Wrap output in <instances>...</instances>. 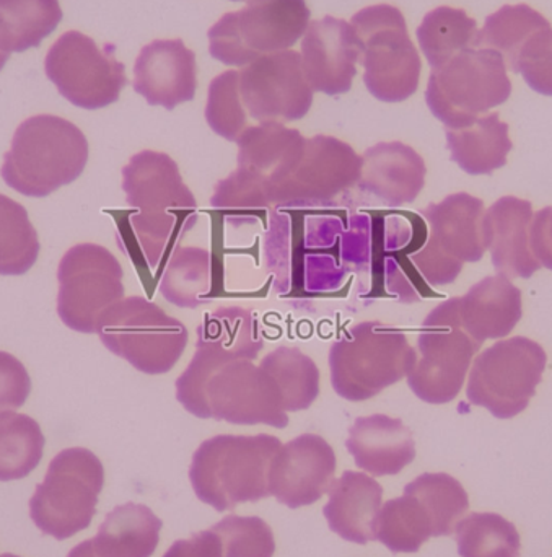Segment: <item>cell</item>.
I'll use <instances>...</instances> for the list:
<instances>
[{
  "label": "cell",
  "mask_w": 552,
  "mask_h": 557,
  "mask_svg": "<svg viewBox=\"0 0 552 557\" xmlns=\"http://www.w3.org/2000/svg\"><path fill=\"white\" fill-rule=\"evenodd\" d=\"M530 248L541 268L552 271V208H544L534 215L530 224Z\"/></svg>",
  "instance_id": "47"
},
{
  "label": "cell",
  "mask_w": 552,
  "mask_h": 557,
  "mask_svg": "<svg viewBox=\"0 0 552 557\" xmlns=\"http://www.w3.org/2000/svg\"><path fill=\"white\" fill-rule=\"evenodd\" d=\"M305 0H251L225 13L209 29V52L227 65L251 64L263 55L293 48L310 25Z\"/></svg>",
  "instance_id": "9"
},
{
  "label": "cell",
  "mask_w": 552,
  "mask_h": 557,
  "mask_svg": "<svg viewBox=\"0 0 552 557\" xmlns=\"http://www.w3.org/2000/svg\"><path fill=\"white\" fill-rule=\"evenodd\" d=\"M300 131L283 123H261L247 127L237 139L238 169L266 180L271 191L289 178L305 149Z\"/></svg>",
  "instance_id": "28"
},
{
  "label": "cell",
  "mask_w": 552,
  "mask_h": 557,
  "mask_svg": "<svg viewBox=\"0 0 552 557\" xmlns=\"http://www.w3.org/2000/svg\"><path fill=\"white\" fill-rule=\"evenodd\" d=\"M244 110L260 123H292L309 114L313 88L297 51L263 55L240 72Z\"/></svg>",
  "instance_id": "17"
},
{
  "label": "cell",
  "mask_w": 552,
  "mask_h": 557,
  "mask_svg": "<svg viewBox=\"0 0 552 557\" xmlns=\"http://www.w3.org/2000/svg\"><path fill=\"white\" fill-rule=\"evenodd\" d=\"M534 208L530 201L505 196L485 212L482 231L492 264L501 276L530 278L541 270L531 253L530 224Z\"/></svg>",
  "instance_id": "24"
},
{
  "label": "cell",
  "mask_w": 552,
  "mask_h": 557,
  "mask_svg": "<svg viewBox=\"0 0 552 557\" xmlns=\"http://www.w3.org/2000/svg\"><path fill=\"white\" fill-rule=\"evenodd\" d=\"M215 281L217 264L211 251L199 247H178L163 268L160 292L175 307L195 310L211 304Z\"/></svg>",
  "instance_id": "32"
},
{
  "label": "cell",
  "mask_w": 552,
  "mask_h": 557,
  "mask_svg": "<svg viewBox=\"0 0 552 557\" xmlns=\"http://www.w3.org/2000/svg\"><path fill=\"white\" fill-rule=\"evenodd\" d=\"M512 82L501 52L469 48L432 71L426 101L447 129H462L511 98Z\"/></svg>",
  "instance_id": "5"
},
{
  "label": "cell",
  "mask_w": 552,
  "mask_h": 557,
  "mask_svg": "<svg viewBox=\"0 0 552 557\" xmlns=\"http://www.w3.org/2000/svg\"><path fill=\"white\" fill-rule=\"evenodd\" d=\"M303 69L313 91L336 97L348 94L361 58L357 33L346 20L325 16L306 28L302 42Z\"/></svg>",
  "instance_id": "20"
},
{
  "label": "cell",
  "mask_w": 552,
  "mask_h": 557,
  "mask_svg": "<svg viewBox=\"0 0 552 557\" xmlns=\"http://www.w3.org/2000/svg\"><path fill=\"white\" fill-rule=\"evenodd\" d=\"M114 45L100 48L84 33L65 32L46 54V75L75 107H110L127 85L126 67L114 58Z\"/></svg>",
  "instance_id": "14"
},
{
  "label": "cell",
  "mask_w": 552,
  "mask_h": 557,
  "mask_svg": "<svg viewBox=\"0 0 552 557\" xmlns=\"http://www.w3.org/2000/svg\"><path fill=\"white\" fill-rule=\"evenodd\" d=\"M67 557H98L97 553H95L93 543L91 540H87V542H81L80 545L75 546L74 549H71Z\"/></svg>",
  "instance_id": "49"
},
{
  "label": "cell",
  "mask_w": 552,
  "mask_h": 557,
  "mask_svg": "<svg viewBox=\"0 0 552 557\" xmlns=\"http://www.w3.org/2000/svg\"><path fill=\"white\" fill-rule=\"evenodd\" d=\"M290 211L274 212L266 235V263L276 281L290 268L296 278L303 267L305 273L315 267L312 290L329 292L371 261V219L357 215L344 222L339 215L310 214L309 209Z\"/></svg>",
  "instance_id": "1"
},
{
  "label": "cell",
  "mask_w": 552,
  "mask_h": 557,
  "mask_svg": "<svg viewBox=\"0 0 552 557\" xmlns=\"http://www.w3.org/2000/svg\"><path fill=\"white\" fill-rule=\"evenodd\" d=\"M404 491L416 494L426 504L436 522L437 536H452L469 509L465 487L447 473L421 474Z\"/></svg>",
  "instance_id": "42"
},
{
  "label": "cell",
  "mask_w": 552,
  "mask_h": 557,
  "mask_svg": "<svg viewBox=\"0 0 552 557\" xmlns=\"http://www.w3.org/2000/svg\"><path fill=\"white\" fill-rule=\"evenodd\" d=\"M362 157L333 136L310 137L293 172L271 191V206L279 209H318L338 201L357 186Z\"/></svg>",
  "instance_id": "16"
},
{
  "label": "cell",
  "mask_w": 552,
  "mask_h": 557,
  "mask_svg": "<svg viewBox=\"0 0 552 557\" xmlns=\"http://www.w3.org/2000/svg\"><path fill=\"white\" fill-rule=\"evenodd\" d=\"M421 49L432 71L469 48H482L478 23L463 9L437 7L424 16L417 28Z\"/></svg>",
  "instance_id": "33"
},
{
  "label": "cell",
  "mask_w": 552,
  "mask_h": 557,
  "mask_svg": "<svg viewBox=\"0 0 552 557\" xmlns=\"http://www.w3.org/2000/svg\"><path fill=\"white\" fill-rule=\"evenodd\" d=\"M359 191L387 208L416 201L426 185V162L403 143H380L362 153Z\"/></svg>",
  "instance_id": "23"
},
{
  "label": "cell",
  "mask_w": 552,
  "mask_h": 557,
  "mask_svg": "<svg viewBox=\"0 0 552 557\" xmlns=\"http://www.w3.org/2000/svg\"><path fill=\"white\" fill-rule=\"evenodd\" d=\"M222 557H273L276 542L271 527L260 517L228 516L212 527Z\"/></svg>",
  "instance_id": "44"
},
{
  "label": "cell",
  "mask_w": 552,
  "mask_h": 557,
  "mask_svg": "<svg viewBox=\"0 0 552 557\" xmlns=\"http://www.w3.org/2000/svg\"><path fill=\"white\" fill-rule=\"evenodd\" d=\"M283 442L274 435H215L192 455L189 480L201 503L217 512L267 499L271 463Z\"/></svg>",
  "instance_id": "3"
},
{
  "label": "cell",
  "mask_w": 552,
  "mask_h": 557,
  "mask_svg": "<svg viewBox=\"0 0 552 557\" xmlns=\"http://www.w3.org/2000/svg\"><path fill=\"white\" fill-rule=\"evenodd\" d=\"M38 255V234L28 212L0 195V276H23L35 267Z\"/></svg>",
  "instance_id": "39"
},
{
  "label": "cell",
  "mask_w": 552,
  "mask_h": 557,
  "mask_svg": "<svg viewBox=\"0 0 552 557\" xmlns=\"http://www.w3.org/2000/svg\"><path fill=\"white\" fill-rule=\"evenodd\" d=\"M456 301L450 298L427 314L417 336V360L406 376L411 392L429 405H447L460 395L482 346L460 324Z\"/></svg>",
  "instance_id": "12"
},
{
  "label": "cell",
  "mask_w": 552,
  "mask_h": 557,
  "mask_svg": "<svg viewBox=\"0 0 552 557\" xmlns=\"http://www.w3.org/2000/svg\"><path fill=\"white\" fill-rule=\"evenodd\" d=\"M61 20L59 0H0V51L39 48Z\"/></svg>",
  "instance_id": "34"
},
{
  "label": "cell",
  "mask_w": 552,
  "mask_h": 557,
  "mask_svg": "<svg viewBox=\"0 0 552 557\" xmlns=\"http://www.w3.org/2000/svg\"><path fill=\"white\" fill-rule=\"evenodd\" d=\"M162 527L149 507L127 503L108 513L91 543L98 557H152Z\"/></svg>",
  "instance_id": "31"
},
{
  "label": "cell",
  "mask_w": 552,
  "mask_h": 557,
  "mask_svg": "<svg viewBox=\"0 0 552 557\" xmlns=\"http://www.w3.org/2000/svg\"><path fill=\"white\" fill-rule=\"evenodd\" d=\"M126 201L142 215H198V202L172 157L142 150L123 169Z\"/></svg>",
  "instance_id": "21"
},
{
  "label": "cell",
  "mask_w": 552,
  "mask_h": 557,
  "mask_svg": "<svg viewBox=\"0 0 552 557\" xmlns=\"http://www.w3.org/2000/svg\"><path fill=\"white\" fill-rule=\"evenodd\" d=\"M205 121L217 136L237 143L248 124L240 94V72L227 71L209 85Z\"/></svg>",
  "instance_id": "43"
},
{
  "label": "cell",
  "mask_w": 552,
  "mask_h": 557,
  "mask_svg": "<svg viewBox=\"0 0 552 557\" xmlns=\"http://www.w3.org/2000/svg\"><path fill=\"white\" fill-rule=\"evenodd\" d=\"M123 268L106 248L72 247L59 263L58 314L77 333H97L101 314L124 298Z\"/></svg>",
  "instance_id": "15"
},
{
  "label": "cell",
  "mask_w": 552,
  "mask_h": 557,
  "mask_svg": "<svg viewBox=\"0 0 552 557\" xmlns=\"http://www.w3.org/2000/svg\"><path fill=\"white\" fill-rule=\"evenodd\" d=\"M550 26V20L527 3L504 5L486 18L485 28L481 29V46L501 52L505 65L514 72L525 45L541 29Z\"/></svg>",
  "instance_id": "38"
},
{
  "label": "cell",
  "mask_w": 552,
  "mask_h": 557,
  "mask_svg": "<svg viewBox=\"0 0 552 557\" xmlns=\"http://www.w3.org/2000/svg\"><path fill=\"white\" fill-rule=\"evenodd\" d=\"M416 360L417 350L403 331L384 321H364L329 349L333 389L348 401H367L406 379Z\"/></svg>",
  "instance_id": "4"
},
{
  "label": "cell",
  "mask_w": 552,
  "mask_h": 557,
  "mask_svg": "<svg viewBox=\"0 0 552 557\" xmlns=\"http://www.w3.org/2000/svg\"><path fill=\"white\" fill-rule=\"evenodd\" d=\"M456 307L463 330L479 344L509 336L524 313L520 288L501 274L473 285Z\"/></svg>",
  "instance_id": "27"
},
{
  "label": "cell",
  "mask_w": 552,
  "mask_h": 557,
  "mask_svg": "<svg viewBox=\"0 0 552 557\" xmlns=\"http://www.w3.org/2000/svg\"><path fill=\"white\" fill-rule=\"evenodd\" d=\"M462 557H518L520 533L499 513H472L455 529Z\"/></svg>",
  "instance_id": "40"
},
{
  "label": "cell",
  "mask_w": 552,
  "mask_h": 557,
  "mask_svg": "<svg viewBox=\"0 0 552 557\" xmlns=\"http://www.w3.org/2000/svg\"><path fill=\"white\" fill-rule=\"evenodd\" d=\"M260 366L279 386L287 412L305 411L318 399L322 373L312 357L297 347H277L263 357Z\"/></svg>",
  "instance_id": "36"
},
{
  "label": "cell",
  "mask_w": 552,
  "mask_h": 557,
  "mask_svg": "<svg viewBox=\"0 0 552 557\" xmlns=\"http://www.w3.org/2000/svg\"><path fill=\"white\" fill-rule=\"evenodd\" d=\"M384 503V487L364 473L344 471L336 480L323 513L329 529L346 542L367 545L377 542L378 513Z\"/></svg>",
  "instance_id": "26"
},
{
  "label": "cell",
  "mask_w": 552,
  "mask_h": 557,
  "mask_svg": "<svg viewBox=\"0 0 552 557\" xmlns=\"http://www.w3.org/2000/svg\"><path fill=\"white\" fill-rule=\"evenodd\" d=\"M196 88V54L181 39H156L143 46L134 64V90L147 103L172 111L195 100Z\"/></svg>",
  "instance_id": "22"
},
{
  "label": "cell",
  "mask_w": 552,
  "mask_h": 557,
  "mask_svg": "<svg viewBox=\"0 0 552 557\" xmlns=\"http://www.w3.org/2000/svg\"><path fill=\"white\" fill-rule=\"evenodd\" d=\"M421 215L429 224V235L411 257V263L429 287L452 284L462 273L463 264L482 260L486 242L481 199L456 193L439 205L427 206Z\"/></svg>",
  "instance_id": "11"
},
{
  "label": "cell",
  "mask_w": 552,
  "mask_h": 557,
  "mask_svg": "<svg viewBox=\"0 0 552 557\" xmlns=\"http://www.w3.org/2000/svg\"><path fill=\"white\" fill-rule=\"evenodd\" d=\"M515 74L524 75L531 90L552 97V28L541 29L522 49Z\"/></svg>",
  "instance_id": "45"
},
{
  "label": "cell",
  "mask_w": 552,
  "mask_h": 557,
  "mask_svg": "<svg viewBox=\"0 0 552 557\" xmlns=\"http://www.w3.org/2000/svg\"><path fill=\"white\" fill-rule=\"evenodd\" d=\"M0 557H20V556H15V555H0Z\"/></svg>",
  "instance_id": "52"
},
{
  "label": "cell",
  "mask_w": 552,
  "mask_h": 557,
  "mask_svg": "<svg viewBox=\"0 0 552 557\" xmlns=\"http://www.w3.org/2000/svg\"><path fill=\"white\" fill-rule=\"evenodd\" d=\"M88 162V140L64 117L38 114L16 127L3 156V182L29 198H46L71 185Z\"/></svg>",
  "instance_id": "2"
},
{
  "label": "cell",
  "mask_w": 552,
  "mask_h": 557,
  "mask_svg": "<svg viewBox=\"0 0 552 557\" xmlns=\"http://www.w3.org/2000/svg\"><path fill=\"white\" fill-rule=\"evenodd\" d=\"M211 206L230 224L243 225L256 221L264 211L273 208L266 180L244 169L235 170L215 186Z\"/></svg>",
  "instance_id": "41"
},
{
  "label": "cell",
  "mask_w": 552,
  "mask_h": 557,
  "mask_svg": "<svg viewBox=\"0 0 552 557\" xmlns=\"http://www.w3.org/2000/svg\"><path fill=\"white\" fill-rule=\"evenodd\" d=\"M209 416L235 425H289V412L273 376L254 360H237L214 373L205 386Z\"/></svg>",
  "instance_id": "18"
},
{
  "label": "cell",
  "mask_w": 552,
  "mask_h": 557,
  "mask_svg": "<svg viewBox=\"0 0 552 557\" xmlns=\"http://www.w3.org/2000/svg\"><path fill=\"white\" fill-rule=\"evenodd\" d=\"M548 356L528 337L492 344L476 357L469 373V405L482 406L494 418L512 419L528 408L543 379Z\"/></svg>",
  "instance_id": "13"
},
{
  "label": "cell",
  "mask_w": 552,
  "mask_h": 557,
  "mask_svg": "<svg viewBox=\"0 0 552 557\" xmlns=\"http://www.w3.org/2000/svg\"><path fill=\"white\" fill-rule=\"evenodd\" d=\"M45 435L35 419L0 412V481L23 480L42 458Z\"/></svg>",
  "instance_id": "37"
},
{
  "label": "cell",
  "mask_w": 552,
  "mask_h": 557,
  "mask_svg": "<svg viewBox=\"0 0 552 557\" xmlns=\"http://www.w3.org/2000/svg\"><path fill=\"white\" fill-rule=\"evenodd\" d=\"M447 146L453 162L468 175H491L507 163L514 149L509 124L498 113L478 117L462 129H447Z\"/></svg>",
  "instance_id": "30"
},
{
  "label": "cell",
  "mask_w": 552,
  "mask_h": 557,
  "mask_svg": "<svg viewBox=\"0 0 552 557\" xmlns=\"http://www.w3.org/2000/svg\"><path fill=\"white\" fill-rule=\"evenodd\" d=\"M336 455L316 434H303L283 445L269 471V493L280 504L299 509L318 503L335 483Z\"/></svg>",
  "instance_id": "19"
},
{
  "label": "cell",
  "mask_w": 552,
  "mask_h": 557,
  "mask_svg": "<svg viewBox=\"0 0 552 557\" xmlns=\"http://www.w3.org/2000/svg\"><path fill=\"white\" fill-rule=\"evenodd\" d=\"M101 343L147 375H163L179 362L188 330L143 297H127L108 308L97 323Z\"/></svg>",
  "instance_id": "6"
},
{
  "label": "cell",
  "mask_w": 552,
  "mask_h": 557,
  "mask_svg": "<svg viewBox=\"0 0 552 557\" xmlns=\"http://www.w3.org/2000/svg\"><path fill=\"white\" fill-rule=\"evenodd\" d=\"M32 392L25 366L12 354L0 350V412L22 408Z\"/></svg>",
  "instance_id": "46"
},
{
  "label": "cell",
  "mask_w": 552,
  "mask_h": 557,
  "mask_svg": "<svg viewBox=\"0 0 552 557\" xmlns=\"http://www.w3.org/2000/svg\"><path fill=\"white\" fill-rule=\"evenodd\" d=\"M163 557H222L221 540L212 530L192 533L191 539L173 543Z\"/></svg>",
  "instance_id": "48"
},
{
  "label": "cell",
  "mask_w": 552,
  "mask_h": 557,
  "mask_svg": "<svg viewBox=\"0 0 552 557\" xmlns=\"http://www.w3.org/2000/svg\"><path fill=\"white\" fill-rule=\"evenodd\" d=\"M9 55L7 52L0 51V71H2L3 65H5V62L9 61Z\"/></svg>",
  "instance_id": "50"
},
{
  "label": "cell",
  "mask_w": 552,
  "mask_h": 557,
  "mask_svg": "<svg viewBox=\"0 0 552 557\" xmlns=\"http://www.w3.org/2000/svg\"><path fill=\"white\" fill-rule=\"evenodd\" d=\"M264 347L260 321L241 307H222L209 313L196 330L191 362L176 380V399L199 419H211L205 386L217 370L237 360H256Z\"/></svg>",
  "instance_id": "10"
},
{
  "label": "cell",
  "mask_w": 552,
  "mask_h": 557,
  "mask_svg": "<svg viewBox=\"0 0 552 557\" xmlns=\"http://www.w3.org/2000/svg\"><path fill=\"white\" fill-rule=\"evenodd\" d=\"M126 214L117 225V244L134 263L149 270H155L170 258L198 222V215L156 218L137 211Z\"/></svg>",
  "instance_id": "29"
},
{
  "label": "cell",
  "mask_w": 552,
  "mask_h": 557,
  "mask_svg": "<svg viewBox=\"0 0 552 557\" xmlns=\"http://www.w3.org/2000/svg\"><path fill=\"white\" fill-rule=\"evenodd\" d=\"M437 536L436 522L426 504L416 494L388 500L378 513L377 540L391 553H417L424 543Z\"/></svg>",
  "instance_id": "35"
},
{
  "label": "cell",
  "mask_w": 552,
  "mask_h": 557,
  "mask_svg": "<svg viewBox=\"0 0 552 557\" xmlns=\"http://www.w3.org/2000/svg\"><path fill=\"white\" fill-rule=\"evenodd\" d=\"M351 25L357 33L368 91L385 103L413 97L419 87L423 62L401 10L388 3L365 7L352 16Z\"/></svg>",
  "instance_id": "8"
},
{
  "label": "cell",
  "mask_w": 552,
  "mask_h": 557,
  "mask_svg": "<svg viewBox=\"0 0 552 557\" xmlns=\"http://www.w3.org/2000/svg\"><path fill=\"white\" fill-rule=\"evenodd\" d=\"M346 447L355 465L372 476L400 474L416 458L413 432L401 419L387 414L355 419Z\"/></svg>",
  "instance_id": "25"
},
{
  "label": "cell",
  "mask_w": 552,
  "mask_h": 557,
  "mask_svg": "<svg viewBox=\"0 0 552 557\" xmlns=\"http://www.w3.org/2000/svg\"><path fill=\"white\" fill-rule=\"evenodd\" d=\"M104 486L100 458L87 448H65L29 499V516L45 535L68 540L90 527Z\"/></svg>",
  "instance_id": "7"
},
{
  "label": "cell",
  "mask_w": 552,
  "mask_h": 557,
  "mask_svg": "<svg viewBox=\"0 0 552 557\" xmlns=\"http://www.w3.org/2000/svg\"><path fill=\"white\" fill-rule=\"evenodd\" d=\"M231 2H251V0H231Z\"/></svg>",
  "instance_id": "51"
}]
</instances>
